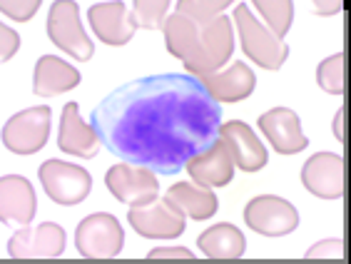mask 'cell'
<instances>
[{"label": "cell", "mask_w": 351, "mask_h": 264, "mask_svg": "<svg viewBox=\"0 0 351 264\" xmlns=\"http://www.w3.org/2000/svg\"><path fill=\"white\" fill-rule=\"evenodd\" d=\"M100 143L125 165L177 175L219 140L222 108L195 75H147L93 110Z\"/></svg>", "instance_id": "cell-1"}, {"label": "cell", "mask_w": 351, "mask_h": 264, "mask_svg": "<svg viewBox=\"0 0 351 264\" xmlns=\"http://www.w3.org/2000/svg\"><path fill=\"white\" fill-rule=\"evenodd\" d=\"M232 50H234V27L227 15H217L210 23H199V33H197L195 53L184 62L189 73L197 77H207V75L219 73L224 62L230 60Z\"/></svg>", "instance_id": "cell-2"}, {"label": "cell", "mask_w": 351, "mask_h": 264, "mask_svg": "<svg viewBox=\"0 0 351 264\" xmlns=\"http://www.w3.org/2000/svg\"><path fill=\"white\" fill-rule=\"evenodd\" d=\"M234 21L237 27H239V40H242L244 53L264 70L282 68L287 58H289V48L284 45V40L274 38L264 23H259L252 15L250 5H244V3L234 5Z\"/></svg>", "instance_id": "cell-3"}, {"label": "cell", "mask_w": 351, "mask_h": 264, "mask_svg": "<svg viewBox=\"0 0 351 264\" xmlns=\"http://www.w3.org/2000/svg\"><path fill=\"white\" fill-rule=\"evenodd\" d=\"M125 230L120 219L108 212L85 217L75 230V247L85 259H112L122 252Z\"/></svg>", "instance_id": "cell-4"}, {"label": "cell", "mask_w": 351, "mask_h": 264, "mask_svg": "<svg viewBox=\"0 0 351 264\" xmlns=\"http://www.w3.org/2000/svg\"><path fill=\"white\" fill-rule=\"evenodd\" d=\"M47 35L50 40L75 60H90L95 53L93 40L80 23V8L73 0H58L47 13Z\"/></svg>", "instance_id": "cell-5"}, {"label": "cell", "mask_w": 351, "mask_h": 264, "mask_svg": "<svg viewBox=\"0 0 351 264\" xmlns=\"http://www.w3.org/2000/svg\"><path fill=\"white\" fill-rule=\"evenodd\" d=\"M45 195L58 204H80L93 190V177L85 167L62 160H47L38 169Z\"/></svg>", "instance_id": "cell-6"}, {"label": "cell", "mask_w": 351, "mask_h": 264, "mask_svg": "<svg viewBox=\"0 0 351 264\" xmlns=\"http://www.w3.org/2000/svg\"><path fill=\"white\" fill-rule=\"evenodd\" d=\"M50 108L38 105L13 115L3 128V145L15 155H33L45 147L50 137Z\"/></svg>", "instance_id": "cell-7"}, {"label": "cell", "mask_w": 351, "mask_h": 264, "mask_svg": "<svg viewBox=\"0 0 351 264\" xmlns=\"http://www.w3.org/2000/svg\"><path fill=\"white\" fill-rule=\"evenodd\" d=\"M244 222L264 237H284L299 227V212L282 197L262 195L244 207Z\"/></svg>", "instance_id": "cell-8"}, {"label": "cell", "mask_w": 351, "mask_h": 264, "mask_svg": "<svg viewBox=\"0 0 351 264\" xmlns=\"http://www.w3.org/2000/svg\"><path fill=\"white\" fill-rule=\"evenodd\" d=\"M8 252L15 259H58L65 252V230L55 222L23 227L8 239Z\"/></svg>", "instance_id": "cell-9"}, {"label": "cell", "mask_w": 351, "mask_h": 264, "mask_svg": "<svg viewBox=\"0 0 351 264\" xmlns=\"http://www.w3.org/2000/svg\"><path fill=\"white\" fill-rule=\"evenodd\" d=\"M105 184H108V190L120 202L130 204V207H142V204L155 202L157 195H160V182H157L155 172L142 167H132V165H125V163L108 169Z\"/></svg>", "instance_id": "cell-10"}, {"label": "cell", "mask_w": 351, "mask_h": 264, "mask_svg": "<svg viewBox=\"0 0 351 264\" xmlns=\"http://www.w3.org/2000/svg\"><path fill=\"white\" fill-rule=\"evenodd\" d=\"M128 219L132 224V230L147 239H175L187 230L184 215L165 200L162 202L155 200V202L142 204V207H130Z\"/></svg>", "instance_id": "cell-11"}, {"label": "cell", "mask_w": 351, "mask_h": 264, "mask_svg": "<svg viewBox=\"0 0 351 264\" xmlns=\"http://www.w3.org/2000/svg\"><path fill=\"white\" fill-rule=\"evenodd\" d=\"M219 140L224 143V147L230 149L234 167L244 169V172H257L269 160L267 147L262 145L257 132L242 120H232L227 125H222L219 128Z\"/></svg>", "instance_id": "cell-12"}, {"label": "cell", "mask_w": 351, "mask_h": 264, "mask_svg": "<svg viewBox=\"0 0 351 264\" xmlns=\"http://www.w3.org/2000/svg\"><path fill=\"white\" fill-rule=\"evenodd\" d=\"M259 130L279 155H297L309 147V140L302 132V120L291 108H271L259 115Z\"/></svg>", "instance_id": "cell-13"}, {"label": "cell", "mask_w": 351, "mask_h": 264, "mask_svg": "<svg viewBox=\"0 0 351 264\" xmlns=\"http://www.w3.org/2000/svg\"><path fill=\"white\" fill-rule=\"evenodd\" d=\"M35 200L33 184L21 175H5L0 177V222L8 227H27L33 222Z\"/></svg>", "instance_id": "cell-14"}, {"label": "cell", "mask_w": 351, "mask_h": 264, "mask_svg": "<svg viewBox=\"0 0 351 264\" xmlns=\"http://www.w3.org/2000/svg\"><path fill=\"white\" fill-rule=\"evenodd\" d=\"M302 182L311 195L322 200H339L344 195V160L334 152L309 157L302 169Z\"/></svg>", "instance_id": "cell-15"}, {"label": "cell", "mask_w": 351, "mask_h": 264, "mask_svg": "<svg viewBox=\"0 0 351 264\" xmlns=\"http://www.w3.org/2000/svg\"><path fill=\"white\" fill-rule=\"evenodd\" d=\"M58 147L62 152L75 157H82V160H90V157L97 155L100 149V137L93 130V125L80 117V110H77V102H68L65 110H62L60 117V132H58Z\"/></svg>", "instance_id": "cell-16"}, {"label": "cell", "mask_w": 351, "mask_h": 264, "mask_svg": "<svg viewBox=\"0 0 351 264\" xmlns=\"http://www.w3.org/2000/svg\"><path fill=\"white\" fill-rule=\"evenodd\" d=\"M90 27L108 45H125L132 40L135 25L130 23V8L125 3H95L88 10Z\"/></svg>", "instance_id": "cell-17"}, {"label": "cell", "mask_w": 351, "mask_h": 264, "mask_svg": "<svg viewBox=\"0 0 351 264\" xmlns=\"http://www.w3.org/2000/svg\"><path fill=\"white\" fill-rule=\"evenodd\" d=\"M202 82L204 90L212 95L215 102H239L250 97L257 88V75L252 73L244 62H232L230 68L222 73L207 75V77H197Z\"/></svg>", "instance_id": "cell-18"}, {"label": "cell", "mask_w": 351, "mask_h": 264, "mask_svg": "<svg viewBox=\"0 0 351 264\" xmlns=\"http://www.w3.org/2000/svg\"><path fill=\"white\" fill-rule=\"evenodd\" d=\"M189 177L195 180L199 187H224L232 182L234 177V163L230 157V149L224 147L222 140H217L207 152L197 155L195 160H189L187 167Z\"/></svg>", "instance_id": "cell-19"}, {"label": "cell", "mask_w": 351, "mask_h": 264, "mask_svg": "<svg viewBox=\"0 0 351 264\" xmlns=\"http://www.w3.org/2000/svg\"><path fill=\"white\" fill-rule=\"evenodd\" d=\"M80 85V70L73 68L70 62L60 60L58 55H43L33 75V93L43 97H53L60 93Z\"/></svg>", "instance_id": "cell-20"}, {"label": "cell", "mask_w": 351, "mask_h": 264, "mask_svg": "<svg viewBox=\"0 0 351 264\" xmlns=\"http://www.w3.org/2000/svg\"><path fill=\"white\" fill-rule=\"evenodd\" d=\"M199 250L207 254L210 259H219V262H237V259L244 257V250H247V239L239 232V227L230 222H219L212 224L199 235L197 239Z\"/></svg>", "instance_id": "cell-21"}, {"label": "cell", "mask_w": 351, "mask_h": 264, "mask_svg": "<svg viewBox=\"0 0 351 264\" xmlns=\"http://www.w3.org/2000/svg\"><path fill=\"white\" fill-rule=\"evenodd\" d=\"M165 202L192 219H210L217 212V195L210 187H199L192 182L172 184L165 195Z\"/></svg>", "instance_id": "cell-22"}, {"label": "cell", "mask_w": 351, "mask_h": 264, "mask_svg": "<svg viewBox=\"0 0 351 264\" xmlns=\"http://www.w3.org/2000/svg\"><path fill=\"white\" fill-rule=\"evenodd\" d=\"M165 30V43H167V50L175 58H180L182 62H187L195 53L197 45V33H199V23L189 21L184 15L172 13L167 15V21L162 25Z\"/></svg>", "instance_id": "cell-23"}, {"label": "cell", "mask_w": 351, "mask_h": 264, "mask_svg": "<svg viewBox=\"0 0 351 264\" xmlns=\"http://www.w3.org/2000/svg\"><path fill=\"white\" fill-rule=\"evenodd\" d=\"M252 8H257L267 23V30L274 38L282 40L284 35L289 33L291 18H294V3H289V0H257V3H252Z\"/></svg>", "instance_id": "cell-24"}, {"label": "cell", "mask_w": 351, "mask_h": 264, "mask_svg": "<svg viewBox=\"0 0 351 264\" xmlns=\"http://www.w3.org/2000/svg\"><path fill=\"white\" fill-rule=\"evenodd\" d=\"M167 0H137L130 8V23L137 27H145V30H157L162 27L167 21V10H169Z\"/></svg>", "instance_id": "cell-25"}, {"label": "cell", "mask_w": 351, "mask_h": 264, "mask_svg": "<svg viewBox=\"0 0 351 264\" xmlns=\"http://www.w3.org/2000/svg\"><path fill=\"white\" fill-rule=\"evenodd\" d=\"M319 88L326 90L329 95H341L344 93V53L331 55L319 62L317 68Z\"/></svg>", "instance_id": "cell-26"}, {"label": "cell", "mask_w": 351, "mask_h": 264, "mask_svg": "<svg viewBox=\"0 0 351 264\" xmlns=\"http://www.w3.org/2000/svg\"><path fill=\"white\" fill-rule=\"evenodd\" d=\"M232 3L222 0V3H217V0H180L175 5V13L184 15L189 21L195 23H210L212 18L224 13V8H230Z\"/></svg>", "instance_id": "cell-27"}, {"label": "cell", "mask_w": 351, "mask_h": 264, "mask_svg": "<svg viewBox=\"0 0 351 264\" xmlns=\"http://www.w3.org/2000/svg\"><path fill=\"white\" fill-rule=\"evenodd\" d=\"M40 8V0H0V13L10 15L15 21H30Z\"/></svg>", "instance_id": "cell-28"}, {"label": "cell", "mask_w": 351, "mask_h": 264, "mask_svg": "<svg viewBox=\"0 0 351 264\" xmlns=\"http://www.w3.org/2000/svg\"><path fill=\"white\" fill-rule=\"evenodd\" d=\"M152 262H197L195 252H189L187 247H157L147 254Z\"/></svg>", "instance_id": "cell-29"}, {"label": "cell", "mask_w": 351, "mask_h": 264, "mask_svg": "<svg viewBox=\"0 0 351 264\" xmlns=\"http://www.w3.org/2000/svg\"><path fill=\"white\" fill-rule=\"evenodd\" d=\"M341 254H344L341 239H322L306 252V259H339Z\"/></svg>", "instance_id": "cell-30"}, {"label": "cell", "mask_w": 351, "mask_h": 264, "mask_svg": "<svg viewBox=\"0 0 351 264\" xmlns=\"http://www.w3.org/2000/svg\"><path fill=\"white\" fill-rule=\"evenodd\" d=\"M21 48V35L15 33L13 27H8L0 23V62L10 60Z\"/></svg>", "instance_id": "cell-31"}, {"label": "cell", "mask_w": 351, "mask_h": 264, "mask_svg": "<svg viewBox=\"0 0 351 264\" xmlns=\"http://www.w3.org/2000/svg\"><path fill=\"white\" fill-rule=\"evenodd\" d=\"M344 117H346V110L341 108L337 112V120H334V135H337L341 143H344Z\"/></svg>", "instance_id": "cell-32"}, {"label": "cell", "mask_w": 351, "mask_h": 264, "mask_svg": "<svg viewBox=\"0 0 351 264\" xmlns=\"http://www.w3.org/2000/svg\"><path fill=\"white\" fill-rule=\"evenodd\" d=\"M314 10L317 13H339L341 3H314Z\"/></svg>", "instance_id": "cell-33"}, {"label": "cell", "mask_w": 351, "mask_h": 264, "mask_svg": "<svg viewBox=\"0 0 351 264\" xmlns=\"http://www.w3.org/2000/svg\"><path fill=\"white\" fill-rule=\"evenodd\" d=\"M172 264H180V262H172ZM187 264H197V262H187Z\"/></svg>", "instance_id": "cell-34"}]
</instances>
